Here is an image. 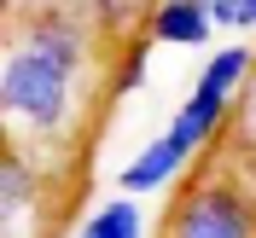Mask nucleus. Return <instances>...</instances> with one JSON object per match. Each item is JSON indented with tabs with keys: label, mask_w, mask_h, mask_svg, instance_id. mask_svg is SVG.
<instances>
[{
	"label": "nucleus",
	"mask_w": 256,
	"mask_h": 238,
	"mask_svg": "<svg viewBox=\"0 0 256 238\" xmlns=\"http://www.w3.org/2000/svg\"><path fill=\"white\" fill-rule=\"evenodd\" d=\"M210 6L204 0H158L152 6V41L163 47H204L210 41Z\"/></svg>",
	"instance_id": "4"
},
{
	"label": "nucleus",
	"mask_w": 256,
	"mask_h": 238,
	"mask_svg": "<svg viewBox=\"0 0 256 238\" xmlns=\"http://www.w3.org/2000/svg\"><path fill=\"white\" fill-rule=\"evenodd\" d=\"M256 70V52L244 47V41H227V47L210 52V64L198 70V81H192V93L198 99H222V105H233V93L244 87V76Z\"/></svg>",
	"instance_id": "5"
},
{
	"label": "nucleus",
	"mask_w": 256,
	"mask_h": 238,
	"mask_svg": "<svg viewBox=\"0 0 256 238\" xmlns=\"http://www.w3.org/2000/svg\"><path fill=\"white\" fill-rule=\"evenodd\" d=\"M88 64V35L70 17H35L24 47L0 64V116L30 134H58L76 105V76Z\"/></svg>",
	"instance_id": "1"
},
{
	"label": "nucleus",
	"mask_w": 256,
	"mask_h": 238,
	"mask_svg": "<svg viewBox=\"0 0 256 238\" xmlns=\"http://www.w3.org/2000/svg\"><path fill=\"white\" fill-rule=\"evenodd\" d=\"M204 6H210V23H216V29H244L239 0H204Z\"/></svg>",
	"instance_id": "9"
},
{
	"label": "nucleus",
	"mask_w": 256,
	"mask_h": 238,
	"mask_svg": "<svg viewBox=\"0 0 256 238\" xmlns=\"http://www.w3.org/2000/svg\"><path fill=\"white\" fill-rule=\"evenodd\" d=\"M35 192H41V180H35V169L18 151H0V227H18L24 215L35 209Z\"/></svg>",
	"instance_id": "6"
},
{
	"label": "nucleus",
	"mask_w": 256,
	"mask_h": 238,
	"mask_svg": "<svg viewBox=\"0 0 256 238\" xmlns=\"http://www.w3.org/2000/svg\"><path fill=\"white\" fill-rule=\"evenodd\" d=\"M198 151H204V140H198L186 122H169L158 140H146L140 151L122 163V175H116V192L140 198V192H163V186H175V180H180V169H186Z\"/></svg>",
	"instance_id": "3"
},
{
	"label": "nucleus",
	"mask_w": 256,
	"mask_h": 238,
	"mask_svg": "<svg viewBox=\"0 0 256 238\" xmlns=\"http://www.w3.org/2000/svg\"><path fill=\"white\" fill-rule=\"evenodd\" d=\"M76 238H146V215H140V198H105V204L76 227Z\"/></svg>",
	"instance_id": "7"
},
{
	"label": "nucleus",
	"mask_w": 256,
	"mask_h": 238,
	"mask_svg": "<svg viewBox=\"0 0 256 238\" xmlns=\"http://www.w3.org/2000/svg\"><path fill=\"white\" fill-rule=\"evenodd\" d=\"M146 64H152V58H146V47H128V52H122V70H116V93H134V87H140V81H146Z\"/></svg>",
	"instance_id": "8"
},
{
	"label": "nucleus",
	"mask_w": 256,
	"mask_h": 238,
	"mask_svg": "<svg viewBox=\"0 0 256 238\" xmlns=\"http://www.w3.org/2000/svg\"><path fill=\"white\" fill-rule=\"evenodd\" d=\"M163 238H256V192L233 175H198L163 215Z\"/></svg>",
	"instance_id": "2"
},
{
	"label": "nucleus",
	"mask_w": 256,
	"mask_h": 238,
	"mask_svg": "<svg viewBox=\"0 0 256 238\" xmlns=\"http://www.w3.org/2000/svg\"><path fill=\"white\" fill-rule=\"evenodd\" d=\"M239 17H244V29H256V0H239Z\"/></svg>",
	"instance_id": "10"
}]
</instances>
